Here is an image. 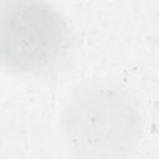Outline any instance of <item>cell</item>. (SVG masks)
I'll list each match as a JSON object with an SVG mask.
<instances>
[{
  "mask_svg": "<svg viewBox=\"0 0 159 159\" xmlns=\"http://www.w3.org/2000/svg\"><path fill=\"white\" fill-rule=\"evenodd\" d=\"M68 29L50 5L37 1L0 4V65L20 73L48 70L66 52Z\"/></svg>",
  "mask_w": 159,
  "mask_h": 159,
  "instance_id": "cell-2",
  "label": "cell"
},
{
  "mask_svg": "<svg viewBox=\"0 0 159 159\" xmlns=\"http://www.w3.org/2000/svg\"><path fill=\"white\" fill-rule=\"evenodd\" d=\"M65 132L83 159H122L134 147L140 118L129 97L109 86L80 93L65 113Z\"/></svg>",
  "mask_w": 159,
  "mask_h": 159,
  "instance_id": "cell-1",
  "label": "cell"
}]
</instances>
